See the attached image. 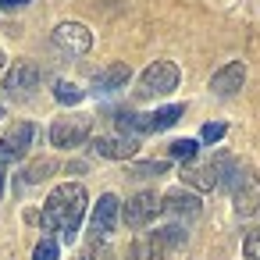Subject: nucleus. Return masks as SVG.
I'll list each match as a JSON object with an SVG mask.
<instances>
[{"label": "nucleus", "mask_w": 260, "mask_h": 260, "mask_svg": "<svg viewBox=\"0 0 260 260\" xmlns=\"http://www.w3.org/2000/svg\"><path fill=\"white\" fill-rule=\"evenodd\" d=\"M86 189L79 185V182H64V185H57L50 196H47V203H43V228L47 232H57L64 242H72L75 235H79V224H82V217H86Z\"/></svg>", "instance_id": "obj_1"}, {"label": "nucleus", "mask_w": 260, "mask_h": 260, "mask_svg": "<svg viewBox=\"0 0 260 260\" xmlns=\"http://www.w3.org/2000/svg\"><path fill=\"white\" fill-rule=\"evenodd\" d=\"M178 79H182L178 64H171V61H153V64L139 75V89H136V96H139V100L168 96V93L178 89Z\"/></svg>", "instance_id": "obj_2"}, {"label": "nucleus", "mask_w": 260, "mask_h": 260, "mask_svg": "<svg viewBox=\"0 0 260 260\" xmlns=\"http://www.w3.org/2000/svg\"><path fill=\"white\" fill-rule=\"evenodd\" d=\"M50 43L54 50H61L64 57H82L93 50V32L82 25V22H61L54 32H50Z\"/></svg>", "instance_id": "obj_3"}, {"label": "nucleus", "mask_w": 260, "mask_h": 260, "mask_svg": "<svg viewBox=\"0 0 260 260\" xmlns=\"http://www.w3.org/2000/svg\"><path fill=\"white\" fill-rule=\"evenodd\" d=\"M89 132H93V118H86V114L57 118V121L50 125V143H54L57 150H75V146H82V143L89 139Z\"/></svg>", "instance_id": "obj_4"}, {"label": "nucleus", "mask_w": 260, "mask_h": 260, "mask_svg": "<svg viewBox=\"0 0 260 260\" xmlns=\"http://www.w3.org/2000/svg\"><path fill=\"white\" fill-rule=\"evenodd\" d=\"M32 143H36V125H32V121H15V125L4 132V139H0V160H4V164L22 160Z\"/></svg>", "instance_id": "obj_5"}, {"label": "nucleus", "mask_w": 260, "mask_h": 260, "mask_svg": "<svg viewBox=\"0 0 260 260\" xmlns=\"http://www.w3.org/2000/svg\"><path fill=\"white\" fill-rule=\"evenodd\" d=\"M118 217H121V200L114 192H104L89 214V239H107L118 228Z\"/></svg>", "instance_id": "obj_6"}, {"label": "nucleus", "mask_w": 260, "mask_h": 260, "mask_svg": "<svg viewBox=\"0 0 260 260\" xmlns=\"http://www.w3.org/2000/svg\"><path fill=\"white\" fill-rule=\"evenodd\" d=\"M40 68L32 64V61H15V68L8 72V79H4V93L8 96H15V100H29L36 89H40Z\"/></svg>", "instance_id": "obj_7"}, {"label": "nucleus", "mask_w": 260, "mask_h": 260, "mask_svg": "<svg viewBox=\"0 0 260 260\" xmlns=\"http://www.w3.org/2000/svg\"><path fill=\"white\" fill-rule=\"evenodd\" d=\"M157 214H160V196L157 192H136L121 207V221L128 228H146L150 221H157Z\"/></svg>", "instance_id": "obj_8"}, {"label": "nucleus", "mask_w": 260, "mask_h": 260, "mask_svg": "<svg viewBox=\"0 0 260 260\" xmlns=\"http://www.w3.org/2000/svg\"><path fill=\"white\" fill-rule=\"evenodd\" d=\"M136 150H139V139L125 136V132H118V136H96L93 139V153L107 157V160H128Z\"/></svg>", "instance_id": "obj_9"}, {"label": "nucleus", "mask_w": 260, "mask_h": 260, "mask_svg": "<svg viewBox=\"0 0 260 260\" xmlns=\"http://www.w3.org/2000/svg\"><path fill=\"white\" fill-rule=\"evenodd\" d=\"M160 210H168V214L178 217V221H196L200 210H203V203H200V196L189 192V189H171V192L160 200Z\"/></svg>", "instance_id": "obj_10"}, {"label": "nucleus", "mask_w": 260, "mask_h": 260, "mask_svg": "<svg viewBox=\"0 0 260 260\" xmlns=\"http://www.w3.org/2000/svg\"><path fill=\"white\" fill-rule=\"evenodd\" d=\"M242 82H246V64H242V61H232V64H224V68L214 72L210 93L224 100V96H235V93L242 89Z\"/></svg>", "instance_id": "obj_11"}, {"label": "nucleus", "mask_w": 260, "mask_h": 260, "mask_svg": "<svg viewBox=\"0 0 260 260\" xmlns=\"http://www.w3.org/2000/svg\"><path fill=\"white\" fill-rule=\"evenodd\" d=\"M128 79H132V68H128V64H107L104 72H96V75H93V93H96V96L118 93Z\"/></svg>", "instance_id": "obj_12"}, {"label": "nucleus", "mask_w": 260, "mask_h": 260, "mask_svg": "<svg viewBox=\"0 0 260 260\" xmlns=\"http://www.w3.org/2000/svg\"><path fill=\"white\" fill-rule=\"evenodd\" d=\"M182 114H185V107H182V104H168V107H160V111H153V114H139V136L164 132V128H171Z\"/></svg>", "instance_id": "obj_13"}, {"label": "nucleus", "mask_w": 260, "mask_h": 260, "mask_svg": "<svg viewBox=\"0 0 260 260\" xmlns=\"http://www.w3.org/2000/svg\"><path fill=\"white\" fill-rule=\"evenodd\" d=\"M168 253H171V249H168L164 235H160V232H146V235H139V239L132 242L128 260H164Z\"/></svg>", "instance_id": "obj_14"}, {"label": "nucleus", "mask_w": 260, "mask_h": 260, "mask_svg": "<svg viewBox=\"0 0 260 260\" xmlns=\"http://www.w3.org/2000/svg\"><path fill=\"white\" fill-rule=\"evenodd\" d=\"M182 182H185L189 189H200V192H210V189H217L214 164H185V168H182Z\"/></svg>", "instance_id": "obj_15"}, {"label": "nucleus", "mask_w": 260, "mask_h": 260, "mask_svg": "<svg viewBox=\"0 0 260 260\" xmlns=\"http://www.w3.org/2000/svg\"><path fill=\"white\" fill-rule=\"evenodd\" d=\"M232 196H235V210H239L242 217H249V214H256V210H260V192L253 189L249 175H246V182H242V185H239Z\"/></svg>", "instance_id": "obj_16"}, {"label": "nucleus", "mask_w": 260, "mask_h": 260, "mask_svg": "<svg viewBox=\"0 0 260 260\" xmlns=\"http://www.w3.org/2000/svg\"><path fill=\"white\" fill-rule=\"evenodd\" d=\"M54 171H57V160L43 157V160H32V164L22 171V182H25V185H40V182H47Z\"/></svg>", "instance_id": "obj_17"}, {"label": "nucleus", "mask_w": 260, "mask_h": 260, "mask_svg": "<svg viewBox=\"0 0 260 260\" xmlns=\"http://www.w3.org/2000/svg\"><path fill=\"white\" fill-rule=\"evenodd\" d=\"M164 171H168V160H143V164L128 168V178H157Z\"/></svg>", "instance_id": "obj_18"}, {"label": "nucleus", "mask_w": 260, "mask_h": 260, "mask_svg": "<svg viewBox=\"0 0 260 260\" xmlns=\"http://www.w3.org/2000/svg\"><path fill=\"white\" fill-rule=\"evenodd\" d=\"M82 260H114V249L107 239H89V246L82 249Z\"/></svg>", "instance_id": "obj_19"}, {"label": "nucleus", "mask_w": 260, "mask_h": 260, "mask_svg": "<svg viewBox=\"0 0 260 260\" xmlns=\"http://www.w3.org/2000/svg\"><path fill=\"white\" fill-rule=\"evenodd\" d=\"M54 96H57V104H68V107H75V104H79L86 93H82L75 82H57V86H54Z\"/></svg>", "instance_id": "obj_20"}, {"label": "nucleus", "mask_w": 260, "mask_h": 260, "mask_svg": "<svg viewBox=\"0 0 260 260\" xmlns=\"http://www.w3.org/2000/svg\"><path fill=\"white\" fill-rule=\"evenodd\" d=\"M168 150H171V157H175V160H192V157H196V150H200V143H196V139H175Z\"/></svg>", "instance_id": "obj_21"}, {"label": "nucleus", "mask_w": 260, "mask_h": 260, "mask_svg": "<svg viewBox=\"0 0 260 260\" xmlns=\"http://www.w3.org/2000/svg\"><path fill=\"white\" fill-rule=\"evenodd\" d=\"M242 253H246V260H260V224L246 232V239H242Z\"/></svg>", "instance_id": "obj_22"}, {"label": "nucleus", "mask_w": 260, "mask_h": 260, "mask_svg": "<svg viewBox=\"0 0 260 260\" xmlns=\"http://www.w3.org/2000/svg\"><path fill=\"white\" fill-rule=\"evenodd\" d=\"M32 260H57V239L54 235H43L40 246H36V253H32Z\"/></svg>", "instance_id": "obj_23"}, {"label": "nucleus", "mask_w": 260, "mask_h": 260, "mask_svg": "<svg viewBox=\"0 0 260 260\" xmlns=\"http://www.w3.org/2000/svg\"><path fill=\"white\" fill-rule=\"evenodd\" d=\"M160 235H164L168 249H175V246H182V242H185V228H182V224H168V228H160Z\"/></svg>", "instance_id": "obj_24"}, {"label": "nucleus", "mask_w": 260, "mask_h": 260, "mask_svg": "<svg viewBox=\"0 0 260 260\" xmlns=\"http://www.w3.org/2000/svg\"><path fill=\"white\" fill-rule=\"evenodd\" d=\"M224 132H228V128H224L221 121H210V125H203V128H200V143H217Z\"/></svg>", "instance_id": "obj_25"}, {"label": "nucleus", "mask_w": 260, "mask_h": 260, "mask_svg": "<svg viewBox=\"0 0 260 260\" xmlns=\"http://www.w3.org/2000/svg\"><path fill=\"white\" fill-rule=\"evenodd\" d=\"M32 0H0V11H11V8H25Z\"/></svg>", "instance_id": "obj_26"}, {"label": "nucleus", "mask_w": 260, "mask_h": 260, "mask_svg": "<svg viewBox=\"0 0 260 260\" xmlns=\"http://www.w3.org/2000/svg\"><path fill=\"white\" fill-rule=\"evenodd\" d=\"M4 168H8V164L0 160V192H4Z\"/></svg>", "instance_id": "obj_27"}, {"label": "nucleus", "mask_w": 260, "mask_h": 260, "mask_svg": "<svg viewBox=\"0 0 260 260\" xmlns=\"http://www.w3.org/2000/svg\"><path fill=\"white\" fill-rule=\"evenodd\" d=\"M4 61H8V57H4V50H0V68H4Z\"/></svg>", "instance_id": "obj_28"}, {"label": "nucleus", "mask_w": 260, "mask_h": 260, "mask_svg": "<svg viewBox=\"0 0 260 260\" xmlns=\"http://www.w3.org/2000/svg\"><path fill=\"white\" fill-rule=\"evenodd\" d=\"M0 114H4V107H0Z\"/></svg>", "instance_id": "obj_29"}]
</instances>
